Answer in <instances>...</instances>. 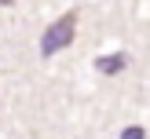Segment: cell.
<instances>
[{
    "label": "cell",
    "instance_id": "obj_1",
    "mask_svg": "<svg viewBox=\"0 0 150 139\" xmlns=\"http://www.w3.org/2000/svg\"><path fill=\"white\" fill-rule=\"evenodd\" d=\"M73 37H77V11H66L62 18H55L48 29H44V40H40V55H44V59H51L55 51L70 48V44H73Z\"/></svg>",
    "mask_w": 150,
    "mask_h": 139
},
{
    "label": "cell",
    "instance_id": "obj_2",
    "mask_svg": "<svg viewBox=\"0 0 150 139\" xmlns=\"http://www.w3.org/2000/svg\"><path fill=\"white\" fill-rule=\"evenodd\" d=\"M125 66H128V55H121V51H117V55H99L95 59V70L99 73H121Z\"/></svg>",
    "mask_w": 150,
    "mask_h": 139
},
{
    "label": "cell",
    "instance_id": "obj_3",
    "mask_svg": "<svg viewBox=\"0 0 150 139\" xmlns=\"http://www.w3.org/2000/svg\"><path fill=\"white\" fill-rule=\"evenodd\" d=\"M121 139H146V132L139 128V124H128V128L121 132Z\"/></svg>",
    "mask_w": 150,
    "mask_h": 139
},
{
    "label": "cell",
    "instance_id": "obj_4",
    "mask_svg": "<svg viewBox=\"0 0 150 139\" xmlns=\"http://www.w3.org/2000/svg\"><path fill=\"white\" fill-rule=\"evenodd\" d=\"M0 4H11V0H0Z\"/></svg>",
    "mask_w": 150,
    "mask_h": 139
}]
</instances>
